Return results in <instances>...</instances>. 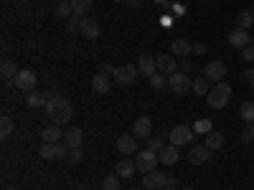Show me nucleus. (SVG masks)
<instances>
[{
	"mask_svg": "<svg viewBox=\"0 0 254 190\" xmlns=\"http://www.w3.org/2000/svg\"><path fill=\"white\" fill-rule=\"evenodd\" d=\"M46 117H49L54 124H66V122H71V117H74L71 101H69L66 96H59V94L49 96V101H46Z\"/></svg>",
	"mask_w": 254,
	"mask_h": 190,
	"instance_id": "nucleus-1",
	"label": "nucleus"
},
{
	"mask_svg": "<svg viewBox=\"0 0 254 190\" xmlns=\"http://www.w3.org/2000/svg\"><path fill=\"white\" fill-rule=\"evenodd\" d=\"M229 99H231V87L226 81H219L216 87H211V92L206 94V101H208L211 109H224L229 104Z\"/></svg>",
	"mask_w": 254,
	"mask_h": 190,
	"instance_id": "nucleus-2",
	"label": "nucleus"
},
{
	"mask_svg": "<svg viewBox=\"0 0 254 190\" xmlns=\"http://www.w3.org/2000/svg\"><path fill=\"white\" fill-rule=\"evenodd\" d=\"M69 152L71 150L64 142H44V144H41V150H38V157L61 162V160H69Z\"/></svg>",
	"mask_w": 254,
	"mask_h": 190,
	"instance_id": "nucleus-3",
	"label": "nucleus"
},
{
	"mask_svg": "<svg viewBox=\"0 0 254 190\" xmlns=\"http://www.w3.org/2000/svg\"><path fill=\"white\" fill-rule=\"evenodd\" d=\"M168 87H171V89L181 96V94H188L190 89H193V81H190V76H188V74L176 71V74L168 76Z\"/></svg>",
	"mask_w": 254,
	"mask_h": 190,
	"instance_id": "nucleus-4",
	"label": "nucleus"
},
{
	"mask_svg": "<svg viewBox=\"0 0 254 190\" xmlns=\"http://www.w3.org/2000/svg\"><path fill=\"white\" fill-rule=\"evenodd\" d=\"M158 162H160V157H158V152H153V150H140L137 157H135V167H137L140 173H150V170H155Z\"/></svg>",
	"mask_w": 254,
	"mask_h": 190,
	"instance_id": "nucleus-5",
	"label": "nucleus"
},
{
	"mask_svg": "<svg viewBox=\"0 0 254 190\" xmlns=\"http://www.w3.org/2000/svg\"><path fill=\"white\" fill-rule=\"evenodd\" d=\"M193 127H186V124H178V127H173L171 130V144H176V147H183V144H190L193 142Z\"/></svg>",
	"mask_w": 254,
	"mask_h": 190,
	"instance_id": "nucleus-6",
	"label": "nucleus"
},
{
	"mask_svg": "<svg viewBox=\"0 0 254 190\" xmlns=\"http://www.w3.org/2000/svg\"><path fill=\"white\" fill-rule=\"evenodd\" d=\"M203 76H206L208 81H214V84L224 81V76H226V63H224V61H208L206 66H203Z\"/></svg>",
	"mask_w": 254,
	"mask_h": 190,
	"instance_id": "nucleus-7",
	"label": "nucleus"
},
{
	"mask_svg": "<svg viewBox=\"0 0 254 190\" xmlns=\"http://www.w3.org/2000/svg\"><path fill=\"white\" fill-rule=\"evenodd\" d=\"M168 178H171V175H163V173L150 170V173H145V178H142V188L145 190H160V188L168 185Z\"/></svg>",
	"mask_w": 254,
	"mask_h": 190,
	"instance_id": "nucleus-8",
	"label": "nucleus"
},
{
	"mask_svg": "<svg viewBox=\"0 0 254 190\" xmlns=\"http://www.w3.org/2000/svg\"><path fill=\"white\" fill-rule=\"evenodd\" d=\"M36 81H38V76H36L33 71H28V69H23V71H18V76L13 79V84H15V89H20V92H31V89L36 87Z\"/></svg>",
	"mask_w": 254,
	"mask_h": 190,
	"instance_id": "nucleus-9",
	"label": "nucleus"
},
{
	"mask_svg": "<svg viewBox=\"0 0 254 190\" xmlns=\"http://www.w3.org/2000/svg\"><path fill=\"white\" fill-rule=\"evenodd\" d=\"M137 66H132V63H125V66H117L115 69V79H117V84H132L135 79H137Z\"/></svg>",
	"mask_w": 254,
	"mask_h": 190,
	"instance_id": "nucleus-10",
	"label": "nucleus"
},
{
	"mask_svg": "<svg viewBox=\"0 0 254 190\" xmlns=\"http://www.w3.org/2000/svg\"><path fill=\"white\" fill-rule=\"evenodd\" d=\"M150 132H153V119L150 117H137L135 124H132V135L137 140H147V137H150Z\"/></svg>",
	"mask_w": 254,
	"mask_h": 190,
	"instance_id": "nucleus-11",
	"label": "nucleus"
},
{
	"mask_svg": "<svg viewBox=\"0 0 254 190\" xmlns=\"http://www.w3.org/2000/svg\"><path fill=\"white\" fill-rule=\"evenodd\" d=\"M79 33H81L84 38H89V41H94V38H99L102 28H99V23H97L94 18H81V26H79Z\"/></svg>",
	"mask_w": 254,
	"mask_h": 190,
	"instance_id": "nucleus-12",
	"label": "nucleus"
},
{
	"mask_svg": "<svg viewBox=\"0 0 254 190\" xmlns=\"http://www.w3.org/2000/svg\"><path fill=\"white\" fill-rule=\"evenodd\" d=\"M117 150L122 155H135L137 152V137L135 135H120L117 137Z\"/></svg>",
	"mask_w": 254,
	"mask_h": 190,
	"instance_id": "nucleus-13",
	"label": "nucleus"
},
{
	"mask_svg": "<svg viewBox=\"0 0 254 190\" xmlns=\"http://www.w3.org/2000/svg\"><path fill=\"white\" fill-rule=\"evenodd\" d=\"M229 44L234 46V48H247L249 44H252V36H249V31H244V28H234L229 33Z\"/></svg>",
	"mask_w": 254,
	"mask_h": 190,
	"instance_id": "nucleus-14",
	"label": "nucleus"
},
{
	"mask_svg": "<svg viewBox=\"0 0 254 190\" xmlns=\"http://www.w3.org/2000/svg\"><path fill=\"white\" fill-rule=\"evenodd\" d=\"M137 71L140 74H145V76H153V74H158V58L155 56H140V61H137Z\"/></svg>",
	"mask_w": 254,
	"mask_h": 190,
	"instance_id": "nucleus-15",
	"label": "nucleus"
},
{
	"mask_svg": "<svg viewBox=\"0 0 254 190\" xmlns=\"http://www.w3.org/2000/svg\"><path fill=\"white\" fill-rule=\"evenodd\" d=\"M84 142V132L79 130V127H71V130H66V135H64V144L69 147V150H79Z\"/></svg>",
	"mask_w": 254,
	"mask_h": 190,
	"instance_id": "nucleus-16",
	"label": "nucleus"
},
{
	"mask_svg": "<svg viewBox=\"0 0 254 190\" xmlns=\"http://www.w3.org/2000/svg\"><path fill=\"white\" fill-rule=\"evenodd\" d=\"M64 135H66V132L61 130V124H54V122L46 127V130H41V140H44V142H61Z\"/></svg>",
	"mask_w": 254,
	"mask_h": 190,
	"instance_id": "nucleus-17",
	"label": "nucleus"
},
{
	"mask_svg": "<svg viewBox=\"0 0 254 190\" xmlns=\"http://www.w3.org/2000/svg\"><path fill=\"white\" fill-rule=\"evenodd\" d=\"M158 58V71L160 74H168V76H171V74H176L178 71V63H176V56H155Z\"/></svg>",
	"mask_w": 254,
	"mask_h": 190,
	"instance_id": "nucleus-18",
	"label": "nucleus"
},
{
	"mask_svg": "<svg viewBox=\"0 0 254 190\" xmlns=\"http://www.w3.org/2000/svg\"><path fill=\"white\" fill-rule=\"evenodd\" d=\"M92 89H94L97 94H110V89H112L110 76H107V74H97V76L92 79Z\"/></svg>",
	"mask_w": 254,
	"mask_h": 190,
	"instance_id": "nucleus-19",
	"label": "nucleus"
},
{
	"mask_svg": "<svg viewBox=\"0 0 254 190\" xmlns=\"http://www.w3.org/2000/svg\"><path fill=\"white\" fill-rule=\"evenodd\" d=\"M188 160L193 162V165H203V162H208V160H211V150H208L206 144L193 147V150H190V155H188Z\"/></svg>",
	"mask_w": 254,
	"mask_h": 190,
	"instance_id": "nucleus-20",
	"label": "nucleus"
},
{
	"mask_svg": "<svg viewBox=\"0 0 254 190\" xmlns=\"http://www.w3.org/2000/svg\"><path fill=\"white\" fill-rule=\"evenodd\" d=\"M158 157H160L163 165H176V162H178V147H176V144L163 147V150L158 152Z\"/></svg>",
	"mask_w": 254,
	"mask_h": 190,
	"instance_id": "nucleus-21",
	"label": "nucleus"
},
{
	"mask_svg": "<svg viewBox=\"0 0 254 190\" xmlns=\"http://www.w3.org/2000/svg\"><path fill=\"white\" fill-rule=\"evenodd\" d=\"M171 51H173V56L183 58V56H188L190 51H193V46H190V44H188L186 38H176L173 44H171Z\"/></svg>",
	"mask_w": 254,
	"mask_h": 190,
	"instance_id": "nucleus-22",
	"label": "nucleus"
},
{
	"mask_svg": "<svg viewBox=\"0 0 254 190\" xmlns=\"http://www.w3.org/2000/svg\"><path fill=\"white\" fill-rule=\"evenodd\" d=\"M135 170H137V167H135V160H130V157H125V160L117 162V175H120V178H132Z\"/></svg>",
	"mask_w": 254,
	"mask_h": 190,
	"instance_id": "nucleus-23",
	"label": "nucleus"
},
{
	"mask_svg": "<svg viewBox=\"0 0 254 190\" xmlns=\"http://www.w3.org/2000/svg\"><path fill=\"white\" fill-rule=\"evenodd\" d=\"M0 71H3L5 76V84H13V79L18 76V69H15V63L10 58H3V63H0Z\"/></svg>",
	"mask_w": 254,
	"mask_h": 190,
	"instance_id": "nucleus-24",
	"label": "nucleus"
},
{
	"mask_svg": "<svg viewBox=\"0 0 254 190\" xmlns=\"http://www.w3.org/2000/svg\"><path fill=\"white\" fill-rule=\"evenodd\" d=\"M71 3V8H74V15H87L89 10H92V0H69Z\"/></svg>",
	"mask_w": 254,
	"mask_h": 190,
	"instance_id": "nucleus-25",
	"label": "nucleus"
},
{
	"mask_svg": "<svg viewBox=\"0 0 254 190\" xmlns=\"http://www.w3.org/2000/svg\"><path fill=\"white\" fill-rule=\"evenodd\" d=\"M190 92H196L198 96H206V94L211 92L208 79H206V76H196V79H193V89H190Z\"/></svg>",
	"mask_w": 254,
	"mask_h": 190,
	"instance_id": "nucleus-26",
	"label": "nucleus"
},
{
	"mask_svg": "<svg viewBox=\"0 0 254 190\" xmlns=\"http://www.w3.org/2000/svg\"><path fill=\"white\" fill-rule=\"evenodd\" d=\"M206 147L208 150H219V147H224V135L221 132H208L206 135Z\"/></svg>",
	"mask_w": 254,
	"mask_h": 190,
	"instance_id": "nucleus-27",
	"label": "nucleus"
},
{
	"mask_svg": "<svg viewBox=\"0 0 254 190\" xmlns=\"http://www.w3.org/2000/svg\"><path fill=\"white\" fill-rule=\"evenodd\" d=\"M239 117L249 124H254V101H244L242 107H239Z\"/></svg>",
	"mask_w": 254,
	"mask_h": 190,
	"instance_id": "nucleus-28",
	"label": "nucleus"
},
{
	"mask_svg": "<svg viewBox=\"0 0 254 190\" xmlns=\"http://www.w3.org/2000/svg\"><path fill=\"white\" fill-rule=\"evenodd\" d=\"M13 135V119L8 117V114H3V117H0V137H10Z\"/></svg>",
	"mask_w": 254,
	"mask_h": 190,
	"instance_id": "nucleus-29",
	"label": "nucleus"
},
{
	"mask_svg": "<svg viewBox=\"0 0 254 190\" xmlns=\"http://www.w3.org/2000/svg\"><path fill=\"white\" fill-rule=\"evenodd\" d=\"M193 132L196 135H208V132H214V124H211V119H196Z\"/></svg>",
	"mask_w": 254,
	"mask_h": 190,
	"instance_id": "nucleus-30",
	"label": "nucleus"
},
{
	"mask_svg": "<svg viewBox=\"0 0 254 190\" xmlns=\"http://www.w3.org/2000/svg\"><path fill=\"white\" fill-rule=\"evenodd\" d=\"M237 20H239V28L249 31V28L254 26V13H252V10H244V13H239V15H237Z\"/></svg>",
	"mask_w": 254,
	"mask_h": 190,
	"instance_id": "nucleus-31",
	"label": "nucleus"
},
{
	"mask_svg": "<svg viewBox=\"0 0 254 190\" xmlns=\"http://www.w3.org/2000/svg\"><path fill=\"white\" fill-rule=\"evenodd\" d=\"M56 15H59V18H71V15H74L71 3H66V0H61V3H56Z\"/></svg>",
	"mask_w": 254,
	"mask_h": 190,
	"instance_id": "nucleus-32",
	"label": "nucleus"
},
{
	"mask_svg": "<svg viewBox=\"0 0 254 190\" xmlns=\"http://www.w3.org/2000/svg\"><path fill=\"white\" fill-rule=\"evenodd\" d=\"M120 175L115 173V175H107L104 178V183H102V190H120Z\"/></svg>",
	"mask_w": 254,
	"mask_h": 190,
	"instance_id": "nucleus-33",
	"label": "nucleus"
},
{
	"mask_svg": "<svg viewBox=\"0 0 254 190\" xmlns=\"http://www.w3.org/2000/svg\"><path fill=\"white\" fill-rule=\"evenodd\" d=\"M150 87H153V89H165V87H168V76L153 74V76H150Z\"/></svg>",
	"mask_w": 254,
	"mask_h": 190,
	"instance_id": "nucleus-34",
	"label": "nucleus"
},
{
	"mask_svg": "<svg viewBox=\"0 0 254 190\" xmlns=\"http://www.w3.org/2000/svg\"><path fill=\"white\" fill-rule=\"evenodd\" d=\"M46 101H49V99H46L44 94H31V96H28V107H46Z\"/></svg>",
	"mask_w": 254,
	"mask_h": 190,
	"instance_id": "nucleus-35",
	"label": "nucleus"
},
{
	"mask_svg": "<svg viewBox=\"0 0 254 190\" xmlns=\"http://www.w3.org/2000/svg\"><path fill=\"white\" fill-rule=\"evenodd\" d=\"M145 150L160 152V150H163V142H160V140H155V137H147V140H145Z\"/></svg>",
	"mask_w": 254,
	"mask_h": 190,
	"instance_id": "nucleus-36",
	"label": "nucleus"
},
{
	"mask_svg": "<svg viewBox=\"0 0 254 190\" xmlns=\"http://www.w3.org/2000/svg\"><path fill=\"white\" fill-rule=\"evenodd\" d=\"M81 160H84V152H81V147H79V150H71V152H69V162L79 165Z\"/></svg>",
	"mask_w": 254,
	"mask_h": 190,
	"instance_id": "nucleus-37",
	"label": "nucleus"
},
{
	"mask_svg": "<svg viewBox=\"0 0 254 190\" xmlns=\"http://www.w3.org/2000/svg\"><path fill=\"white\" fill-rule=\"evenodd\" d=\"M242 58L252 63V61H254V46H247V48H242Z\"/></svg>",
	"mask_w": 254,
	"mask_h": 190,
	"instance_id": "nucleus-38",
	"label": "nucleus"
},
{
	"mask_svg": "<svg viewBox=\"0 0 254 190\" xmlns=\"http://www.w3.org/2000/svg\"><path fill=\"white\" fill-rule=\"evenodd\" d=\"M99 74H107V76H112V74H115V66H110V63H102Z\"/></svg>",
	"mask_w": 254,
	"mask_h": 190,
	"instance_id": "nucleus-39",
	"label": "nucleus"
},
{
	"mask_svg": "<svg viewBox=\"0 0 254 190\" xmlns=\"http://www.w3.org/2000/svg\"><path fill=\"white\" fill-rule=\"evenodd\" d=\"M193 53H206V44H201V41H196V44H193Z\"/></svg>",
	"mask_w": 254,
	"mask_h": 190,
	"instance_id": "nucleus-40",
	"label": "nucleus"
},
{
	"mask_svg": "<svg viewBox=\"0 0 254 190\" xmlns=\"http://www.w3.org/2000/svg\"><path fill=\"white\" fill-rule=\"evenodd\" d=\"M252 140H254V132H252V127H249L247 132H242V142H252Z\"/></svg>",
	"mask_w": 254,
	"mask_h": 190,
	"instance_id": "nucleus-41",
	"label": "nucleus"
},
{
	"mask_svg": "<svg viewBox=\"0 0 254 190\" xmlns=\"http://www.w3.org/2000/svg\"><path fill=\"white\" fill-rule=\"evenodd\" d=\"M181 71H183V74H188V71H193V63H190V61H183V66H181Z\"/></svg>",
	"mask_w": 254,
	"mask_h": 190,
	"instance_id": "nucleus-42",
	"label": "nucleus"
},
{
	"mask_svg": "<svg viewBox=\"0 0 254 190\" xmlns=\"http://www.w3.org/2000/svg\"><path fill=\"white\" fill-rule=\"evenodd\" d=\"M244 79L252 84V87H254V69H247V74H244Z\"/></svg>",
	"mask_w": 254,
	"mask_h": 190,
	"instance_id": "nucleus-43",
	"label": "nucleus"
},
{
	"mask_svg": "<svg viewBox=\"0 0 254 190\" xmlns=\"http://www.w3.org/2000/svg\"><path fill=\"white\" fill-rule=\"evenodd\" d=\"M153 3H158V5H168L171 0H153Z\"/></svg>",
	"mask_w": 254,
	"mask_h": 190,
	"instance_id": "nucleus-44",
	"label": "nucleus"
},
{
	"mask_svg": "<svg viewBox=\"0 0 254 190\" xmlns=\"http://www.w3.org/2000/svg\"><path fill=\"white\" fill-rule=\"evenodd\" d=\"M160 190H173V188H168V185H165V188H160Z\"/></svg>",
	"mask_w": 254,
	"mask_h": 190,
	"instance_id": "nucleus-45",
	"label": "nucleus"
},
{
	"mask_svg": "<svg viewBox=\"0 0 254 190\" xmlns=\"http://www.w3.org/2000/svg\"><path fill=\"white\" fill-rule=\"evenodd\" d=\"M8 190H20V188H8Z\"/></svg>",
	"mask_w": 254,
	"mask_h": 190,
	"instance_id": "nucleus-46",
	"label": "nucleus"
},
{
	"mask_svg": "<svg viewBox=\"0 0 254 190\" xmlns=\"http://www.w3.org/2000/svg\"><path fill=\"white\" fill-rule=\"evenodd\" d=\"M183 190H193V188H183Z\"/></svg>",
	"mask_w": 254,
	"mask_h": 190,
	"instance_id": "nucleus-47",
	"label": "nucleus"
},
{
	"mask_svg": "<svg viewBox=\"0 0 254 190\" xmlns=\"http://www.w3.org/2000/svg\"><path fill=\"white\" fill-rule=\"evenodd\" d=\"M132 190H137V188H132ZM140 190H145V188H140Z\"/></svg>",
	"mask_w": 254,
	"mask_h": 190,
	"instance_id": "nucleus-48",
	"label": "nucleus"
},
{
	"mask_svg": "<svg viewBox=\"0 0 254 190\" xmlns=\"http://www.w3.org/2000/svg\"><path fill=\"white\" fill-rule=\"evenodd\" d=\"M252 132H254V124H252Z\"/></svg>",
	"mask_w": 254,
	"mask_h": 190,
	"instance_id": "nucleus-49",
	"label": "nucleus"
},
{
	"mask_svg": "<svg viewBox=\"0 0 254 190\" xmlns=\"http://www.w3.org/2000/svg\"><path fill=\"white\" fill-rule=\"evenodd\" d=\"M252 13H254V8H252Z\"/></svg>",
	"mask_w": 254,
	"mask_h": 190,
	"instance_id": "nucleus-50",
	"label": "nucleus"
}]
</instances>
